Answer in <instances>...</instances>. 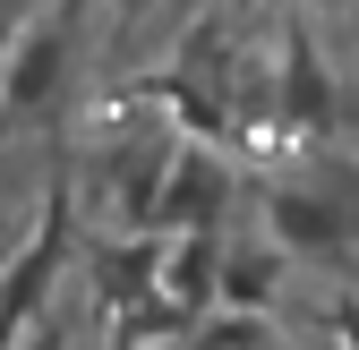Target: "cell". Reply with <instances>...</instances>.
<instances>
[{"label": "cell", "instance_id": "1", "mask_svg": "<svg viewBox=\"0 0 359 350\" xmlns=\"http://www.w3.org/2000/svg\"><path fill=\"white\" fill-rule=\"evenodd\" d=\"M69 223H77V214H69V188L52 180V197H43V214H34V239L0 265V350H9L18 333H34L43 308H52V282L69 274V248H77Z\"/></svg>", "mask_w": 359, "mask_h": 350}, {"label": "cell", "instance_id": "2", "mask_svg": "<svg viewBox=\"0 0 359 350\" xmlns=\"http://www.w3.org/2000/svg\"><path fill=\"white\" fill-rule=\"evenodd\" d=\"M222 205H231V171L205 146H171V171L154 188V214H146V239H214L222 231Z\"/></svg>", "mask_w": 359, "mask_h": 350}, {"label": "cell", "instance_id": "3", "mask_svg": "<svg viewBox=\"0 0 359 350\" xmlns=\"http://www.w3.org/2000/svg\"><path fill=\"white\" fill-rule=\"evenodd\" d=\"M265 239L283 256H351L359 248V214L334 188H274L265 197Z\"/></svg>", "mask_w": 359, "mask_h": 350}, {"label": "cell", "instance_id": "4", "mask_svg": "<svg viewBox=\"0 0 359 350\" xmlns=\"http://www.w3.org/2000/svg\"><path fill=\"white\" fill-rule=\"evenodd\" d=\"M60 60H69V26H60V18L26 26V34L9 43V60H0V120H18V111H43V103H52Z\"/></svg>", "mask_w": 359, "mask_h": 350}, {"label": "cell", "instance_id": "5", "mask_svg": "<svg viewBox=\"0 0 359 350\" xmlns=\"http://www.w3.org/2000/svg\"><path fill=\"white\" fill-rule=\"evenodd\" d=\"M214 265H222V231L214 239H154V308L163 316H205L214 308Z\"/></svg>", "mask_w": 359, "mask_h": 350}, {"label": "cell", "instance_id": "6", "mask_svg": "<svg viewBox=\"0 0 359 350\" xmlns=\"http://www.w3.org/2000/svg\"><path fill=\"white\" fill-rule=\"evenodd\" d=\"M283 282H291V256H283L274 239H222V265H214V308H231V316H265Z\"/></svg>", "mask_w": 359, "mask_h": 350}, {"label": "cell", "instance_id": "7", "mask_svg": "<svg viewBox=\"0 0 359 350\" xmlns=\"http://www.w3.org/2000/svg\"><path fill=\"white\" fill-rule=\"evenodd\" d=\"M274 111H283L291 137H325L334 128V77L317 60V43H308V26L283 34V94H274Z\"/></svg>", "mask_w": 359, "mask_h": 350}, {"label": "cell", "instance_id": "8", "mask_svg": "<svg viewBox=\"0 0 359 350\" xmlns=\"http://www.w3.org/2000/svg\"><path fill=\"white\" fill-rule=\"evenodd\" d=\"M86 265L103 282V308H146L154 299V239H95Z\"/></svg>", "mask_w": 359, "mask_h": 350}, {"label": "cell", "instance_id": "9", "mask_svg": "<svg viewBox=\"0 0 359 350\" xmlns=\"http://www.w3.org/2000/svg\"><path fill=\"white\" fill-rule=\"evenodd\" d=\"M9 350H60V325H52V316H43V325H34V333H18Z\"/></svg>", "mask_w": 359, "mask_h": 350}, {"label": "cell", "instance_id": "10", "mask_svg": "<svg viewBox=\"0 0 359 350\" xmlns=\"http://www.w3.org/2000/svg\"><path fill=\"white\" fill-rule=\"evenodd\" d=\"M334 333H342V350H359V299H351V308H334Z\"/></svg>", "mask_w": 359, "mask_h": 350}, {"label": "cell", "instance_id": "11", "mask_svg": "<svg viewBox=\"0 0 359 350\" xmlns=\"http://www.w3.org/2000/svg\"><path fill=\"white\" fill-rule=\"evenodd\" d=\"M9 256H18V248H9V223H0V265H9Z\"/></svg>", "mask_w": 359, "mask_h": 350}]
</instances>
